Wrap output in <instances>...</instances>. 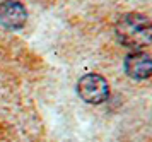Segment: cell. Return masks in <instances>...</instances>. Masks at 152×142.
<instances>
[{
  "label": "cell",
  "mask_w": 152,
  "mask_h": 142,
  "mask_svg": "<svg viewBox=\"0 0 152 142\" xmlns=\"http://www.w3.org/2000/svg\"><path fill=\"white\" fill-rule=\"evenodd\" d=\"M115 34L123 46L142 50L152 43V21L138 12L123 14L116 21Z\"/></svg>",
  "instance_id": "6da1fadb"
},
{
  "label": "cell",
  "mask_w": 152,
  "mask_h": 142,
  "mask_svg": "<svg viewBox=\"0 0 152 142\" xmlns=\"http://www.w3.org/2000/svg\"><path fill=\"white\" fill-rule=\"evenodd\" d=\"M77 93L89 104H101L110 98V84L99 74H86L77 82Z\"/></svg>",
  "instance_id": "7a4b0ae2"
},
{
  "label": "cell",
  "mask_w": 152,
  "mask_h": 142,
  "mask_svg": "<svg viewBox=\"0 0 152 142\" xmlns=\"http://www.w3.org/2000/svg\"><path fill=\"white\" fill-rule=\"evenodd\" d=\"M125 72L135 81L149 79L152 75V55L142 50H135L125 57Z\"/></svg>",
  "instance_id": "3957f363"
},
{
  "label": "cell",
  "mask_w": 152,
  "mask_h": 142,
  "mask_svg": "<svg viewBox=\"0 0 152 142\" xmlns=\"http://www.w3.org/2000/svg\"><path fill=\"white\" fill-rule=\"evenodd\" d=\"M28 21V12L21 2L4 0L0 2V24L7 29H21Z\"/></svg>",
  "instance_id": "277c9868"
}]
</instances>
